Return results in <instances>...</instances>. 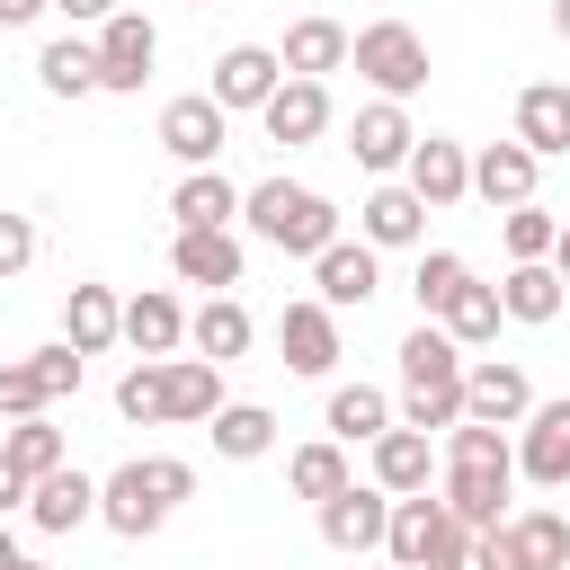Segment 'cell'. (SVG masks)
<instances>
[{
    "instance_id": "1",
    "label": "cell",
    "mask_w": 570,
    "mask_h": 570,
    "mask_svg": "<svg viewBox=\"0 0 570 570\" xmlns=\"http://www.w3.org/2000/svg\"><path fill=\"white\" fill-rule=\"evenodd\" d=\"M508 490H517V436L508 428H445V508L472 525V534H490V525H508Z\"/></svg>"
},
{
    "instance_id": "2",
    "label": "cell",
    "mask_w": 570,
    "mask_h": 570,
    "mask_svg": "<svg viewBox=\"0 0 570 570\" xmlns=\"http://www.w3.org/2000/svg\"><path fill=\"white\" fill-rule=\"evenodd\" d=\"M401 428H419V436H436V428H463V347L436 330V321H419L401 347Z\"/></svg>"
},
{
    "instance_id": "3",
    "label": "cell",
    "mask_w": 570,
    "mask_h": 570,
    "mask_svg": "<svg viewBox=\"0 0 570 570\" xmlns=\"http://www.w3.org/2000/svg\"><path fill=\"white\" fill-rule=\"evenodd\" d=\"M178 499H196V463H178V454H134V463H116V472L98 481V525H116L125 543H142V534H160V525L178 517Z\"/></svg>"
},
{
    "instance_id": "4",
    "label": "cell",
    "mask_w": 570,
    "mask_h": 570,
    "mask_svg": "<svg viewBox=\"0 0 570 570\" xmlns=\"http://www.w3.org/2000/svg\"><path fill=\"white\" fill-rule=\"evenodd\" d=\"M240 223H249L267 249H285V258H321V249L338 240V205H330L321 187H303V178H258V187H240Z\"/></svg>"
},
{
    "instance_id": "5",
    "label": "cell",
    "mask_w": 570,
    "mask_h": 570,
    "mask_svg": "<svg viewBox=\"0 0 570 570\" xmlns=\"http://www.w3.org/2000/svg\"><path fill=\"white\" fill-rule=\"evenodd\" d=\"M383 561L392 570H472V525L445 508V499H392V525H383Z\"/></svg>"
},
{
    "instance_id": "6",
    "label": "cell",
    "mask_w": 570,
    "mask_h": 570,
    "mask_svg": "<svg viewBox=\"0 0 570 570\" xmlns=\"http://www.w3.org/2000/svg\"><path fill=\"white\" fill-rule=\"evenodd\" d=\"M365 80H374V98H392V107H410L419 89H428V36L410 27V18H374V27H356V53H347Z\"/></svg>"
},
{
    "instance_id": "7",
    "label": "cell",
    "mask_w": 570,
    "mask_h": 570,
    "mask_svg": "<svg viewBox=\"0 0 570 570\" xmlns=\"http://www.w3.org/2000/svg\"><path fill=\"white\" fill-rule=\"evenodd\" d=\"M312 517H321V543H330V552L365 561V552H383V525H392V490H374V481H347V490H338V499H321Z\"/></svg>"
},
{
    "instance_id": "8",
    "label": "cell",
    "mask_w": 570,
    "mask_h": 570,
    "mask_svg": "<svg viewBox=\"0 0 570 570\" xmlns=\"http://www.w3.org/2000/svg\"><path fill=\"white\" fill-rule=\"evenodd\" d=\"M151 62H160V27H151L142 9H116V18L98 27V89L134 98V89L151 80Z\"/></svg>"
},
{
    "instance_id": "9",
    "label": "cell",
    "mask_w": 570,
    "mask_h": 570,
    "mask_svg": "<svg viewBox=\"0 0 570 570\" xmlns=\"http://www.w3.org/2000/svg\"><path fill=\"white\" fill-rule=\"evenodd\" d=\"M223 142H232V116L214 107V89H196V98H169V107H160V151H169L178 169H214V160H223Z\"/></svg>"
},
{
    "instance_id": "10",
    "label": "cell",
    "mask_w": 570,
    "mask_h": 570,
    "mask_svg": "<svg viewBox=\"0 0 570 570\" xmlns=\"http://www.w3.org/2000/svg\"><path fill=\"white\" fill-rule=\"evenodd\" d=\"M463 419H472V428H525V419H534V383H525V365H508V356L463 365Z\"/></svg>"
},
{
    "instance_id": "11",
    "label": "cell",
    "mask_w": 570,
    "mask_h": 570,
    "mask_svg": "<svg viewBox=\"0 0 570 570\" xmlns=\"http://www.w3.org/2000/svg\"><path fill=\"white\" fill-rule=\"evenodd\" d=\"M276 89H285L276 45H223V53H214V107H223V116H258Z\"/></svg>"
},
{
    "instance_id": "12",
    "label": "cell",
    "mask_w": 570,
    "mask_h": 570,
    "mask_svg": "<svg viewBox=\"0 0 570 570\" xmlns=\"http://www.w3.org/2000/svg\"><path fill=\"white\" fill-rule=\"evenodd\" d=\"M347 151H356V169H374V178L410 169V151H419V125H410V107H392V98H365V107H356V125H347Z\"/></svg>"
},
{
    "instance_id": "13",
    "label": "cell",
    "mask_w": 570,
    "mask_h": 570,
    "mask_svg": "<svg viewBox=\"0 0 570 570\" xmlns=\"http://www.w3.org/2000/svg\"><path fill=\"white\" fill-rule=\"evenodd\" d=\"M401 187H410L428 214H445V205H463V196H472V151H463L454 134H419V151H410Z\"/></svg>"
},
{
    "instance_id": "14",
    "label": "cell",
    "mask_w": 570,
    "mask_h": 570,
    "mask_svg": "<svg viewBox=\"0 0 570 570\" xmlns=\"http://www.w3.org/2000/svg\"><path fill=\"white\" fill-rule=\"evenodd\" d=\"M312 294H321L330 312H365V303L383 294V258H374L365 240H330V249L312 258Z\"/></svg>"
},
{
    "instance_id": "15",
    "label": "cell",
    "mask_w": 570,
    "mask_h": 570,
    "mask_svg": "<svg viewBox=\"0 0 570 570\" xmlns=\"http://www.w3.org/2000/svg\"><path fill=\"white\" fill-rule=\"evenodd\" d=\"M517 481H534V490L570 481V401H534V419L517 428Z\"/></svg>"
},
{
    "instance_id": "16",
    "label": "cell",
    "mask_w": 570,
    "mask_h": 570,
    "mask_svg": "<svg viewBox=\"0 0 570 570\" xmlns=\"http://www.w3.org/2000/svg\"><path fill=\"white\" fill-rule=\"evenodd\" d=\"M240 267H249L240 232H178V240H169V276H178V285L232 294V285H240Z\"/></svg>"
},
{
    "instance_id": "17",
    "label": "cell",
    "mask_w": 570,
    "mask_h": 570,
    "mask_svg": "<svg viewBox=\"0 0 570 570\" xmlns=\"http://www.w3.org/2000/svg\"><path fill=\"white\" fill-rule=\"evenodd\" d=\"M258 125H267V142H276V151L321 142V134H330V80H285V89L258 107Z\"/></svg>"
},
{
    "instance_id": "18",
    "label": "cell",
    "mask_w": 570,
    "mask_h": 570,
    "mask_svg": "<svg viewBox=\"0 0 570 570\" xmlns=\"http://www.w3.org/2000/svg\"><path fill=\"white\" fill-rule=\"evenodd\" d=\"M534 178H543V160H534L517 134L472 151V196H481V205H499V214H508V205H534Z\"/></svg>"
},
{
    "instance_id": "19",
    "label": "cell",
    "mask_w": 570,
    "mask_h": 570,
    "mask_svg": "<svg viewBox=\"0 0 570 570\" xmlns=\"http://www.w3.org/2000/svg\"><path fill=\"white\" fill-rule=\"evenodd\" d=\"M356 240H365V249H419V240H428V205H419L401 178H383V187L356 205Z\"/></svg>"
},
{
    "instance_id": "20",
    "label": "cell",
    "mask_w": 570,
    "mask_h": 570,
    "mask_svg": "<svg viewBox=\"0 0 570 570\" xmlns=\"http://www.w3.org/2000/svg\"><path fill=\"white\" fill-rule=\"evenodd\" d=\"M276 347H285V365H294V374H330V365H338V312H330L321 294L285 303V321H276Z\"/></svg>"
},
{
    "instance_id": "21",
    "label": "cell",
    "mask_w": 570,
    "mask_h": 570,
    "mask_svg": "<svg viewBox=\"0 0 570 570\" xmlns=\"http://www.w3.org/2000/svg\"><path fill=\"white\" fill-rule=\"evenodd\" d=\"M27 517H36V534H80V525L98 517V481H89L80 463H62V472H45V481L27 490Z\"/></svg>"
},
{
    "instance_id": "22",
    "label": "cell",
    "mask_w": 570,
    "mask_h": 570,
    "mask_svg": "<svg viewBox=\"0 0 570 570\" xmlns=\"http://www.w3.org/2000/svg\"><path fill=\"white\" fill-rule=\"evenodd\" d=\"M347 53H356V36H347L338 18H294V27H285V45H276L285 80H321V71H347Z\"/></svg>"
},
{
    "instance_id": "23",
    "label": "cell",
    "mask_w": 570,
    "mask_h": 570,
    "mask_svg": "<svg viewBox=\"0 0 570 570\" xmlns=\"http://www.w3.org/2000/svg\"><path fill=\"white\" fill-rule=\"evenodd\" d=\"M169 223H178V232H232V223H240V187H232L223 169H187V178L169 187Z\"/></svg>"
},
{
    "instance_id": "24",
    "label": "cell",
    "mask_w": 570,
    "mask_h": 570,
    "mask_svg": "<svg viewBox=\"0 0 570 570\" xmlns=\"http://www.w3.org/2000/svg\"><path fill=\"white\" fill-rule=\"evenodd\" d=\"M125 347H134V356H178V347H187V303H178L169 285H142V294L125 303Z\"/></svg>"
},
{
    "instance_id": "25",
    "label": "cell",
    "mask_w": 570,
    "mask_h": 570,
    "mask_svg": "<svg viewBox=\"0 0 570 570\" xmlns=\"http://www.w3.org/2000/svg\"><path fill=\"white\" fill-rule=\"evenodd\" d=\"M249 338H258V321H249V303H240V294H205V312H187V347H196L205 365L249 356Z\"/></svg>"
},
{
    "instance_id": "26",
    "label": "cell",
    "mask_w": 570,
    "mask_h": 570,
    "mask_svg": "<svg viewBox=\"0 0 570 570\" xmlns=\"http://www.w3.org/2000/svg\"><path fill=\"white\" fill-rule=\"evenodd\" d=\"M517 142H525L534 160H561V151H570V80L517 89Z\"/></svg>"
},
{
    "instance_id": "27",
    "label": "cell",
    "mask_w": 570,
    "mask_h": 570,
    "mask_svg": "<svg viewBox=\"0 0 570 570\" xmlns=\"http://www.w3.org/2000/svg\"><path fill=\"white\" fill-rule=\"evenodd\" d=\"M62 338H71L80 356H107V347L125 338V303H116V285H71V294H62Z\"/></svg>"
},
{
    "instance_id": "28",
    "label": "cell",
    "mask_w": 570,
    "mask_h": 570,
    "mask_svg": "<svg viewBox=\"0 0 570 570\" xmlns=\"http://www.w3.org/2000/svg\"><path fill=\"white\" fill-rule=\"evenodd\" d=\"M561 303H570V285H561V267H552V258H534V267H508V276H499V312H508V321H525V330L561 321Z\"/></svg>"
},
{
    "instance_id": "29",
    "label": "cell",
    "mask_w": 570,
    "mask_h": 570,
    "mask_svg": "<svg viewBox=\"0 0 570 570\" xmlns=\"http://www.w3.org/2000/svg\"><path fill=\"white\" fill-rule=\"evenodd\" d=\"M383 428H401V410H392L383 383H338V392H330V436H338V445H374Z\"/></svg>"
},
{
    "instance_id": "30",
    "label": "cell",
    "mask_w": 570,
    "mask_h": 570,
    "mask_svg": "<svg viewBox=\"0 0 570 570\" xmlns=\"http://www.w3.org/2000/svg\"><path fill=\"white\" fill-rule=\"evenodd\" d=\"M428 472H436V454H428V436H419V428H383V436H374V490L419 499V490H428Z\"/></svg>"
},
{
    "instance_id": "31",
    "label": "cell",
    "mask_w": 570,
    "mask_h": 570,
    "mask_svg": "<svg viewBox=\"0 0 570 570\" xmlns=\"http://www.w3.org/2000/svg\"><path fill=\"white\" fill-rule=\"evenodd\" d=\"M214 410H223V365L169 356V428H214Z\"/></svg>"
},
{
    "instance_id": "32",
    "label": "cell",
    "mask_w": 570,
    "mask_h": 570,
    "mask_svg": "<svg viewBox=\"0 0 570 570\" xmlns=\"http://www.w3.org/2000/svg\"><path fill=\"white\" fill-rule=\"evenodd\" d=\"M205 436H214L223 463H258V454H276V410H258V401H223Z\"/></svg>"
},
{
    "instance_id": "33",
    "label": "cell",
    "mask_w": 570,
    "mask_h": 570,
    "mask_svg": "<svg viewBox=\"0 0 570 570\" xmlns=\"http://www.w3.org/2000/svg\"><path fill=\"white\" fill-rule=\"evenodd\" d=\"M347 481H356V463H347V445H338V436H321V445H294V454H285V490H294V499H312V508H321V499H338Z\"/></svg>"
},
{
    "instance_id": "34",
    "label": "cell",
    "mask_w": 570,
    "mask_h": 570,
    "mask_svg": "<svg viewBox=\"0 0 570 570\" xmlns=\"http://www.w3.org/2000/svg\"><path fill=\"white\" fill-rule=\"evenodd\" d=\"M499 321H508V312H499V285H472V276H463V285H454V303L436 312V330H445L463 356H472V347H490V338H499Z\"/></svg>"
},
{
    "instance_id": "35",
    "label": "cell",
    "mask_w": 570,
    "mask_h": 570,
    "mask_svg": "<svg viewBox=\"0 0 570 570\" xmlns=\"http://www.w3.org/2000/svg\"><path fill=\"white\" fill-rule=\"evenodd\" d=\"M36 80H45L53 98H89V89H98V36H53V45L36 53Z\"/></svg>"
},
{
    "instance_id": "36",
    "label": "cell",
    "mask_w": 570,
    "mask_h": 570,
    "mask_svg": "<svg viewBox=\"0 0 570 570\" xmlns=\"http://www.w3.org/2000/svg\"><path fill=\"white\" fill-rule=\"evenodd\" d=\"M116 419H125V428H169V356L125 365V383H116Z\"/></svg>"
},
{
    "instance_id": "37",
    "label": "cell",
    "mask_w": 570,
    "mask_h": 570,
    "mask_svg": "<svg viewBox=\"0 0 570 570\" xmlns=\"http://www.w3.org/2000/svg\"><path fill=\"white\" fill-rule=\"evenodd\" d=\"M0 454H9L27 481H45V472H62V463H71V445H62V428H53V419H9V428H0Z\"/></svg>"
},
{
    "instance_id": "38",
    "label": "cell",
    "mask_w": 570,
    "mask_h": 570,
    "mask_svg": "<svg viewBox=\"0 0 570 570\" xmlns=\"http://www.w3.org/2000/svg\"><path fill=\"white\" fill-rule=\"evenodd\" d=\"M508 534H517L525 570H570V517L561 508H525V517H508Z\"/></svg>"
},
{
    "instance_id": "39",
    "label": "cell",
    "mask_w": 570,
    "mask_h": 570,
    "mask_svg": "<svg viewBox=\"0 0 570 570\" xmlns=\"http://www.w3.org/2000/svg\"><path fill=\"white\" fill-rule=\"evenodd\" d=\"M499 240H508V267H534V258H552L561 214H552V205H508V214H499Z\"/></svg>"
},
{
    "instance_id": "40",
    "label": "cell",
    "mask_w": 570,
    "mask_h": 570,
    "mask_svg": "<svg viewBox=\"0 0 570 570\" xmlns=\"http://www.w3.org/2000/svg\"><path fill=\"white\" fill-rule=\"evenodd\" d=\"M472 267L454 258V249H419V276H410V294H419V321H436L445 303H454V285H463Z\"/></svg>"
},
{
    "instance_id": "41",
    "label": "cell",
    "mask_w": 570,
    "mask_h": 570,
    "mask_svg": "<svg viewBox=\"0 0 570 570\" xmlns=\"http://www.w3.org/2000/svg\"><path fill=\"white\" fill-rule=\"evenodd\" d=\"M27 365H36V383H45V401H62V392H80V374H89V356H80L71 338H53V347H36Z\"/></svg>"
},
{
    "instance_id": "42",
    "label": "cell",
    "mask_w": 570,
    "mask_h": 570,
    "mask_svg": "<svg viewBox=\"0 0 570 570\" xmlns=\"http://www.w3.org/2000/svg\"><path fill=\"white\" fill-rule=\"evenodd\" d=\"M53 401H45V383H36V365L27 356H9L0 365V419H45Z\"/></svg>"
},
{
    "instance_id": "43",
    "label": "cell",
    "mask_w": 570,
    "mask_h": 570,
    "mask_svg": "<svg viewBox=\"0 0 570 570\" xmlns=\"http://www.w3.org/2000/svg\"><path fill=\"white\" fill-rule=\"evenodd\" d=\"M27 267H36V223L0 214V276H27Z\"/></svg>"
},
{
    "instance_id": "44",
    "label": "cell",
    "mask_w": 570,
    "mask_h": 570,
    "mask_svg": "<svg viewBox=\"0 0 570 570\" xmlns=\"http://www.w3.org/2000/svg\"><path fill=\"white\" fill-rule=\"evenodd\" d=\"M472 570H525V552H517V534H508V525H490V534H472Z\"/></svg>"
},
{
    "instance_id": "45",
    "label": "cell",
    "mask_w": 570,
    "mask_h": 570,
    "mask_svg": "<svg viewBox=\"0 0 570 570\" xmlns=\"http://www.w3.org/2000/svg\"><path fill=\"white\" fill-rule=\"evenodd\" d=\"M53 9H62V18H71V27H107V18H116V9H125V0H53Z\"/></svg>"
},
{
    "instance_id": "46",
    "label": "cell",
    "mask_w": 570,
    "mask_h": 570,
    "mask_svg": "<svg viewBox=\"0 0 570 570\" xmlns=\"http://www.w3.org/2000/svg\"><path fill=\"white\" fill-rule=\"evenodd\" d=\"M27 490H36V481H27V472L0 454V517H9V508H27Z\"/></svg>"
},
{
    "instance_id": "47",
    "label": "cell",
    "mask_w": 570,
    "mask_h": 570,
    "mask_svg": "<svg viewBox=\"0 0 570 570\" xmlns=\"http://www.w3.org/2000/svg\"><path fill=\"white\" fill-rule=\"evenodd\" d=\"M45 9H53V0H0V27H36Z\"/></svg>"
},
{
    "instance_id": "48",
    "label": "cell",
    "mask_w": 570,
    "mask_h": 570,
    "mask_svg": "<svg viewBox=\"0 0 570 570\" xmlns=\"http://www.w3.org/2000/svg\"><path fill=\"white\" fill-rule=\"evenodd\" d=\"M552 267H561V285H570V223H561V240H552Z\"/></svg>"
},
{
    "instance_id": "49",
    "label": "cell",
    "mask_w": 570,
    "mask_h": 570,
    "mask_svg": "<svg viewBox=\"0 0 570 570\" xmlns=\"http://www.w3.org/2000/svg\"><path fill=\"white\" fill-rule=\"evenodd\" d=\"M18 561H27V552H18V543H9V525H0V570H18Z\"/></svg>"
},
{
    "instance_id": "50",
    "label": "cell",
    "mask_w": 570,
    "mask_h": 570,
    "mask_svg": "<svg viewBox=\"0 0 570 570\" xmlns=\"http://www.w3.org/2000/svg\"><path fill=\"white\" fill-rule=\"evenodd\" d=\"M552 36H561V45H570V0H552Z\"/></svg>"
},
{
    "instance_id": "51",
    "label": "cell",
    "mask_w": 570,
    "mask_h": 570,
    "mask_svg": "<svg viewBox=\"0 0 570 570\" xmlns=\"http://www.w3.org/2000/svg\"><path fill=\"white\" fill-rule=\"evenodd\" d=\"M18 570H45V561H18Z\"/></svg>"
},
{
    "instance_id": "52",
    "label": "cell",
    "mask_w": 570,
    "mask_h": 570,
    "mask_svg": "<svg viewBox=\"0 0 570 570\" xmlns=\"http://www.w3.org/2000/svg\"><path fill=\"white\" fill-rule=\"evenodd\" d=\"M196 9H205V0H196Z\"/></svg>"
},
{
    "instance_id": "53",
    "label": "cell",
    "mask_w": 570,
    "mask_h": 570,
    "mask_svg": "<svg viewBox=\"0 0 570 570\" xmlns=\"http://www.w3.org/2000/svg\"><path fill=\"white\" fill-rule=\"evenodd\" d=\"M383 570H392V561H383Z\"/></svg>"
}]
</instances>
